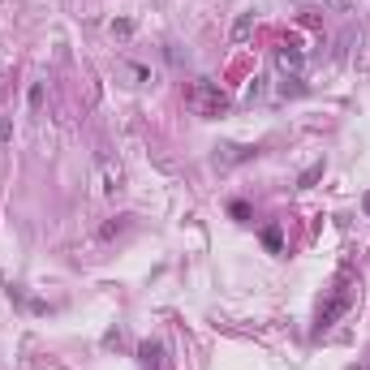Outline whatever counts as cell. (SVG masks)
Wrapping results in <instances>:
<instances>
[{
    "mask_svg": "<svg viewBox=\"0 0 370 370\" xmlns=\"http://www.w3.org/2000/svg\"><path fill=\"white\" fill-rule=\"evenodd\" d=\"M229 211H233V219H250V207H245V203H233Z\"/></svg>",
    "mask_w": 370,
    "mask_h": 370,
    "instance_id": "cell-9",
    "label": "cell"
},
{
    "mask_svg": "<svg viewBox=\"0 0 370 370\" xmlns=\"http://www.w3.org/2000/svg\"><path fill=\"white\" fill-rule=\"evenodd\" d=\"M112 35H121V39L134 35V22H112Z\"/></svg>",
    "mask_w": 370,
    "mask_h": 370,
    "instance_id": "cell-8",
    "label": "cell"
},
{
    "mask_svg": "<svg viewBox=\"0 0 370 370\" xmlns=\"http://www.w3.org/2000/svg\"><path fill=\"white\" fill-rule=\"evenodd\" d=\"M276 65L284 73H293V78H302V69H306V56H302V47H293V43H280L276 47Z\"/></svg>",
    "mask_w": 370,
    "mask_h": 370,
    "instance_id": "cell-3",
    "label": "cell"
},
{
    "mask_svg": "<svg viewBox=\"0 0 370 370\" xmlns=\"http://www.w3.org/2000/svg\"><path fill=\"white\" fill-rule=\"evenodd\" d=\"M263 245H267V250H280V245H284V233H280L276 224H271V229H263Z\"/></svg>",
    "mask_w": 370,
    "mask_h": 370,
    "instance_id": "cell-5",
    "label": "cell"
},
{
    "mask_svg": "<svg viewBox=\"0 0 370 370\" xmlns=\"http://www.w3.org/2000/svg\"><path fill=\"white\" fill-rule=\"evenodd\" d=\"M353 306V280H349V271H340V280H336V293H332V298L323 302V306H318V318H314V332H327L332 323H336V318L344 314V310H349Z\"/></svg>",
    "mask_w": 370,
    "mask_h": 370,
    "instance_id": "cell-2",
    "label": "cell"
},
{
    "mask_svg": "<svg viewBox=\"0 0 370 370\" xmlns=\"http://www.w3.org/2000/svg\"><path fill=\"white\" fill-rule=\"evenodd\" d=\"M254 155V146H224V155H215V168H233V164H245Z\"/></svg>",
    "mask_w": 370,
    "mask_h": 370,
    "instance_id": "cell-4",
    "label": "cell"
},
{
    "mask_svg": "<svg viewBox=\"0 0 370 370\" xmlns=\"http://www.w3.org/2000/svg\"><path fill=\"white\" fill-rule=\"evenodd\" d=\"M362 211H366V215H370V194H366V199H362Z\"/></svg>",
    "mask_w": 370,
    "mask_h": 370,
    "instance_id": "cell-10",
    "label": "cell"
},
{
    "mask_svg": "<svg viewBox=\"0 0 370 370\" xmlns=\"http://www.w3.org/2000/svg\"><path fill=\"white\" fill-rule=\"evenodd\" d=\"M185 104H190V112H194V116H207V121L224 116V112L233 108V100H229V95L219 91V82H211V78L190 82V91H185Z\"/></svg>",
    "mask_w": 370,
    "mask_h": 370,
    "instance_id": "cell-1",
    "label": "cell"
},
{
    "mask_svg": "<svg viewBox=\"0 0 370 370\" xmlns=\"http://www.w3.org/2000/svg\"><path fill=\"white\" fill-rule=\"evenodd\" d=\"M314 5H323V9H336V13H349V9H353V0H314Z\"/></svg>",
    "mask_w": 370,
    "mask_h": 370,
    "instance_id": "cell-7",
    "label": "cell"
},
{
    "mask_svg": "<svg viewBox=\"0 0 370 370\" xmlns=\"http://www.w3.org/2000/svg\"><path fill=\"white\" fill-rule=\"evenodd\" d=\"M250 26H254V13H241L237 26H233V39H245V35H250Z\"/></svg>",
    "mask_w": 370,
    "mask_h": 370,
    "instance_id": "cell-6",
    "label": "cell"
}]
</instances>
